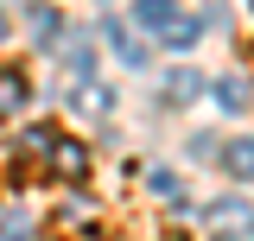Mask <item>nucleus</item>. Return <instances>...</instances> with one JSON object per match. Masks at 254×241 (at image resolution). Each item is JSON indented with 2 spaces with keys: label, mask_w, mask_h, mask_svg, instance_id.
Segmentation results:
<instances>
[{
  "label": "nucleus",
  "mask_w": 254,
  "mask_h": 241,
  "mask_svg": "<svg viewBox=\"0 0 254 241\" xmlns=\"http://www.w3.org/2000/svg\"><path fill=\"white\" fill-rule=\"evenodd\" d=\"M70 108H76L83 120H102L108 108H115V89H108V83H95V76H83V83L70 89Z\"/></svg>",
  "instance_id": "20e7f679"
},
{
  "label": "nucleus",
  "mask_w": 254,
  "mask_h": 241,
  "mask_svg": "<svg viewBox=\"0 0 254 241\" xmlns=\"http://www.w3.org/2000/svg\"><path fill=\"white\" fill-rule=\"evenodd\" d=\"M159 38H165V45H197V19H185V13H178V19L159 32Z\"/></svg>",
  "instance_id": "ddd939ff"
},
{
  "label": "nucleus",
  "mask_w": 254,
  "mask_h": 241,
  "mask_svg": "<svg viewBox=\"0 0 254 241\" xmlns=\"http://www.w3.org/2000/svg\"><path fill=\"white\" fill-rule=\"evenodd\" d=\"M26 26H32V45H45V51H51V45H58V13H51V6H26Z\"/></svg>",
  "instance_id": "423d86ee"
},
{
  "label": "nucleus",
  "mask_w": 254,
  "mask_h": 241,
  "mask_svg": "<svg viewBox=\"0 0 254 241\" xmlns=\"http://www.w3.org/2000/svg\"><path fill=\"white\" fill-rule=\"evenodd\" d=\"M222 165H229V178H254V140H229Z\"/></svg>",
  "instance_id": "1a4fd4ad"
},
{
  "label": "nucleus",
  "mask_w": 254,
  "mask_h": 241,
  "mask_svg": "<svg viewBox=\"0 0 254 241\" xmlns=\"http://www.w3.org/2000/svg\"><path fill=\"white\" fill-rule=\"evenodd\" d=\"M203 222H210L216 241H254V203L248 197H216V203L203 210Z\"/></svg>",
  "instance_id": "f257e3e1"
},
{
  "label": "nucleus",
  "mask_w": 254,
  "mask_h": 241,
  "mask_svg": "<svg viewBox=\"0 0 254 241\" xmlns=\"http://www.w3.org/2000/svg\"><path fill=\"white\" fill-rule=\"evenodd\" d=\"M51 140H58V127H26V133H19V146H13V178L19 184L51 159Z\"/></svg>",
  "instance_id": "f03ea898"
},
{
  "label": "nucleus",
  "mask_w": 254,
  "mask_h": 241,
  "mask_svg": "<svg viewBox=\"0 0 254 241\" xmlns=\"http://www.w3.org/2000/svg\"><path fill=\"white\" fill-rule=\"evenodd\" d=\"M0 38H6V13H0Z\"/></svg>",
  "instance_id": "2eb2a0df"
},
{
  "label": "nucleus",
  "mask_w": 254,
  "mask_h": 241,
  "mask_svg": "<svg viewBox=\"0 0 254 241\" xmlns=\"http://www.w3.org/2000/svg\"><path fill=\"white\" fill-rule=\"evenodd\" d=\"M133 19L153 26V32H165L172 19H178V6H172V0H133Z\"/></svg>",
  "instance_id": "0eeeda50"
},
{
  "label": "nucleus",
  "mask_w": 254,
  "mask_h": 241,
  "mask_svg": "<svg viewBox=\"0 0 254 241\" xmlns=\"http://www.w3.org/2000/svg\"><path fill=\"white\" fill-rule=\"evenodd\" d=\"M216 102L229 108V115H242V108H248V83H242V76H229V83H216Z\"/></svg>",
  "instance_id": "9b49d317"
},
{
  "label": "nucleus",
  "mask_w": 254,
  "mask_h": 241,
  "mask_svg": "<svg viewBox=\"0 0 254 241\" xmlns=\"http://www.w3.org/2000/svg\"><path fill=\"white\" fill-rule=\"evenodd\" d=\"M45 165H51V178H58V184H83V178H89V146H83V140H64V133H58Z\"/></svg>",
  "instance_id": "7ed1b4c3"
},
{
  "label": "nucleus",
  "mask_w": 254,
  "mask_h": 241,
  "mask_svg": "<svg viewBox=\"0 0 254 241\" xmlns=\"http://www.w3.org/2000/svg\"><path fill=\"white\" fill-rule=\"evenodd\" d=\"M102 32H108V45L121 51L127 70H140V63H146V45H140V38H127V26H102Z\"/></svg>",
  "instance_id": "6e6552de"
},
{
  "label": "nucleus",
  "mask_w": 254,
  "mask_h": 241,
  "mask_svg": "<svg viewBox=\"0 0 254 241\" xmlns=\"http://www.w3.org/2000/svg\"><path fill=\"white\" fill-rule=\"evenodd\" d=\"M26 95H32V83H26V70H0V120H13L19 108H26Z\"/></svg>",
  "instance_id": "39448f33"
},
{
  "label": "nucleus",
  "mask_w": 254,
  "mask_h": 241,
  "mask_svg": "<svg viewBox=\"0 0 254 241\" xmlns=\"http://www.w3.org/2000/svg\"><path fill=\"white\" fill-rule=\"evenodd\" d=\"M64 63H70V76H95V51L76 38V45H64Z\"/></svg>",
  "instance_id": "f8f14e48"
},
{
  "label": "nucleus",
  "mask_w": 254,
  "mask_h": 241,
  "mask_svg": "<svg viewBox=\"0 0 254 241\" xmlns=\"http://www.w3.org/2000/svg\"><path fill=\"white\" fill-rule=\"evenodd\" d=\"M26 235H32L26 216H6V222H0V241H26Z\"/></svg>",
  "instance_id": "4468645a"
},
{
  "label": "nucleus",
  "mask_w": 254,
  "mask_h": 241,
  "mask_svg": "<svg viewBox=\"0 0 254 241\" xmlns=\"http://www.w3.org/2000/svg\"><path fill=\"white\" fill-rule=\"evenodd\" d=\"M197 83H203L197 70H172V76H165V102H190V95H197Z\"/></svg>",
  "instance_id": "9d476101"
}]
</instances>
